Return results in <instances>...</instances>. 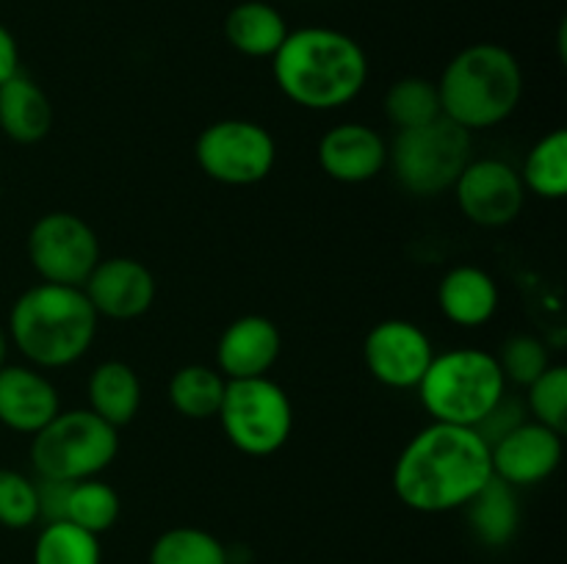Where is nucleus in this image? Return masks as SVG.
Returning <instances> with one entry per match:
<instances>
[{"instance_id": "nucleus-1", "label": "nucleus", "mask_w": 567, "mask_h": 564, "mask_svg": "<svg viewBox=\"0 0 567 564\" xmlns=\"http://www.w3.org/2000/svg\"><path fill=\"white\" fill-rule=\"evenodd\" d=\"M493 479L491 446L471 426L421 429L393 464V492L413 512L463 509Z\"/></svg>"}, {"instance_id": "nucleus-2", "label": "nucleus", "mask_w": 567, "mask_h": 564, "mask_svg": "<svg viewBox=\"0 0 567 564\" xmlns=\"http://www.w3.org/2000/svg\"><path fill=\"white\" fill-rule=\"evenodd\" d=\"M271 72L291 103L332 111L352 103L369 81L363 48L336 28H299L271 55Z\"/></svg>"}, {"instance_id": "nucleus-3", "label": "nucleus", "mask_w": 567, "mask_h": 564, "mask_svg": "<svg viewBox=\"0 0 567 564\" xmlns=\"http://www.w3.org/2000/svg\"><path fill=\"white\" fill-rule=\"evenodd\" d=\"M97 318L83 288L39 282L11 307L9 335L37 368H66L89 352Z\"/></svg>"}, {"instance_id": "nucleus-4", "label": "nucleus", "mask_w": 567, "mask_h": 564, "mask_svg": "<svg viewBox=\"0 0 567 564\" xmlns=\"http://www.w3.org/2000/svg\"><path fill=\"white\" fill-rule=\"evenodd\" d=\"M443 116L465 130H487L513 116L524 97L518 59L502 44L480 42L460 50L437 81Z\"/></svg>"}, {"instance_id": "nucleus-5", "label": "nucleus", "mask_w": 567, "mask_h": 564, "mask_svg": "<svg viewBox=\"0 0 567 564\" xmlns=\"http://www.w3.org/2000/svg\"><path fill=\"white\" fill-rule=\"evenodd\" d=\"M507 393L496 354L482 348H452L435 354L419 382V396L435 424L474 429Z\"/></svg>"}, {"instance_id": "nucleus-6", "label": "nucleus", "mask_w": 567, "mask_h": 564, "mask_svg": "<svg viewBox=\"0 0 567 564\" xmlns=\"http://www.w3.org/2000/svg\"><path fill=\"white\" fill-rule=\"evenodd\" d=\"M120 453V437L92 409L59 412L33 435L31 464L39 479L83 481L103 473Z\"/></svg>"}, {"instance_id": "nucleus-7", "label": "nucleus", "mask_w": 567, "mask_h": 564, "mask_svg": "<svg viewBox=\"0 0 567 564\" xmlns=\"http://www.w3.org/2000/svg\"><path fill=\"white\" fill-rule=\"evenodd\" d=\"M388 158L404 191L413 197H437L454 188L471 160V133L457 122L437 116L430 125L399 130Z\"/></svg>"}, {"instance_id": "nucleus-8", "label": "nucleus", "mask_w": 567, "mask_h": 564, "mask_svg": "<svg viewBox=\"0 0 567 564\" xmlns=\"http://www.w3.org/2000/svg\"><path fill=\"white\" fill-rule=\"evenodd\" d=\"M216 418L221 431L247 457H269L280 451L293 429L291 398L269 376L227 379L225 398Z\"/></svg>"}, {"instance_id": "nucleus-9", "label": "nucleus", "mask_w": 567, "mask_h": 564, "mask_svg": "<svg viewBox=\"0 0 567 564\" xmlns=\"http://www.w3.org/2000/svg\"><path fill=\"white\" fill-rule=\"evenodd\" d=\"M194 155L210 180L225 186H255L275 169L277 144L258 122L219 119L199 133Z\"/></svg>"}, {"instance_id": "nucleus-10", "label": "nucleus", "mask_w": 567, "mask_h": 564, "mask_svg": "<svg viewBox=\"0 0 567 564\" xmlns=\"http://www.w3.org/2000/svg\"><path fill=\"white\" fill-rule=\"evenodd\" d=\"M28 260L44 282L83 288L100 263V241L75 213H44L28 232Z\"/></svg>"}, {"instance_id": "nucleus-11", "label": "nucleus", "mask_w": 567, "mask_h": 564, "mask_svg": "<svg viewBox=\"0 0 567 564\" xmlns=\"http://www.w3.org/2000/svg\"><path fill=\"white\" fill-rule=\"evenodd\" d=\"M435 348L430 335L419 324L404 318H388L371 326L363 343V359L369 374L380 385L393 390L419 387L421 376L430 368Z\"/></svg>"}, {"instance_id": "nucleus-12", "label": "nucleus", "mask_w": 567, "mask_h": 564, "mask_svg": "<svg viewBox=\"0 0 567 564\" xmlns=\"http://www.w3.org/2000/svg\"><path fill=\"white\" fill-rule=\"evenodd\" d=\"M454 191L465 219L480 227L509 224L518 219L526 202L520 175L498 158L468 160L454 182Z\"/></svg>"}, {"instance_id": "nucleus-13", "label": "nucleus", "mask_w": 567, "mask_h": 564, "mask_svg": "<svg viewBox=\"0 0 567 564\" xmlns=\"http://www.w3.org/2000/svg\"><path fill=\"white\" fill-rule=\"evenodd\" d=\"M493 476L509 487H535L563 462V435L537 420H524L491 446Z\"/></svg>"}, {"instance_id": "nucleus-14", "label": "nucleus", "mask_w": 567, "mask_h": 564, "mask_svg": "<svg viewBox=\"0 0 567 564\" xmlns=\"http://www.w3.org/2000/svg\"><path fill=\"white\" fill-rule=\"evenodd\" d=\"M83 293L97 315L131 321L153 307L155 276L136 258H105L83 282Z\"/></svg>"}, {"instance_id": "nucleus-15", "label": "nucleus", "mask_w": 567, "mask_h": 564, "mask_svg": "<svg viewBox=\"0 0 567 564\" xmlns=\"http://www.w3.org/2000/svg\"><path fill=\"white\" fill-rule=\"evenodd\" d=\"M388 164V144L374 127L343 122L327 130L319 142V166L338 182L374 180Z\"/></svg>"}, {"instance_id": "nucleus-16", "label": "nucleus", "mask_w": 567, "mask_h": 564, "mask_svg": "<svg viewBox=\"0 0 567 564\" xmlns=\"http://www.w3.org/2000/svg\"><path fill=\"white\" fill-rule=\"evenodd\" d=\"M282 337L275 321L266 315H241L221 332L216 346V365L227 379L266 376L280 359Z\"/></svg>"}, {"instance_id": "nucleus-17", "label": "nucleus", "mask_w": 567, "mask_h": 564, "mask_svg": "<svg viewBox=\"0 0 567 564\" xmlns=\"http://www.w3.org/2000/svg\"><path fill=\"white\" fill-rule=\"evenodd\" d=\"M59 412V393L48 376L25 365L0 368V424L6 429L37 435Z\"/></svg>"}, {"instance_id": "nucleus-18", "label": "nucleus", "mask_w": 567, "mask_h": 564, "mask_svg": "<svg viewBox=\"0 0 567 564\" xmlns=\"http://www.w3.org/2000/svg\"><path fill=\"white\" fill-rule=\"evenodd\" d=\"M441 313L457 326H482L496 315L498 285L480 265H454L437 285Z\"/></svg>"}, {"instance_id": "nucleus-19", "label": "nucleus", "mask_w": 567, "mask_h": 564, "mask_svg": "<svg viewBox=\"0 0 567 564\" xmlns=\"http://www.w3.org/2000/svg\"><path fill=\"white\" fill-rule=\"evenodd\" d=\"M53 127V105L33 77L14 72L0 83V130L14 144H37Z\"/></svg>"}, {"instance_id": "nucleus-20", "label": "nucleus", "mask_w": 567, "mask_h": 564, "mask_svg": "<svg viewBox=\"0 0 567 564\" xmlns=\"http://www.w3.org/2000/svg\"><path fill=\"white\" fill-rule=\"evenodd\" d=\"M142 407V382L122 359L100 363L89 376V409L114 429L127 426Z\"/></svg>"}, {"instance_id": "nucleus-21", "label": "nucleus", "mask_w": 567, "mask_h": 564, "mask_svg": "<svg viewBox=\"0 0 567 564\" xmlns=\"http://www.w3.org/2000/svg\"><path fill=\"white\" fill-rule=\"evenodd\" d=\"M288 25L280 11L260 0H244L225 20V39L249 59H271L286 42Z\"/></svg>"}, {"instance_id": "nucleus-22", "label": "nucleus", "mask_w": 567, "mask_h": 564, "mask_svg": "<svg viewBox=\"0 0 567 564\" xmlns=\"http://www.w3.org/2000/svg\"><path fill=\"white\" fill-rule=\"evenodd\" d=\"M463 509H468L471 531L480 542L491 547L507 545L520 523V506L515 498V487L493 476Z\"/></svg>"}, {"instance_id": "nucleus-23", "label": "nucleus", "mask_w": 567, "mask_h": 564, "mask_svg": "<svg viewBox=\"0 0 567 564\" xmlns=\"http://www.w3.org/2000/svg\"><path fill=\"white\" fill-rule=\"evenodd\" d=\"M227 379L208 365H183L169 379V401L183 418L208 420L219 415Z\"/></svg>"}, {"instance_id": "nucleus-24", "label": "nucleus", "mask_w": 567, "mask_h": 564, "mask_svg": "<svg viewBox=\"0 0 567 564\" xmlns=\"http://www.w3.org/2000/svg\"><path fill=\"white\" fill-rule=\"evenodd\" d=\"M520 182L529 194L540 199H565L567 194V130H554L543 136L529 149Z\"/></svg>"}, {"instance_id": "nucleus-25", "label": "nucleus", "mask_w": 567, "mask_h": 564, "mask_svg": "<svg viewBox=\"0 0 567 564\" xmlns=\"http://www.w3.org/2000/svg\"><path fill=\"white\" fill-rule=\"evenodd\" d=\"M382 108H385V116L399 127V130L430 125L437 116H443L437 83L421 75H410L393 83L385 92Z\"/></svg>"}, {"instance_id": "nucleus-26", "label": "nucleus", "mask_w": 567, "mask_h": 564, "mask_svg": "<svg viewBox=\"0 0 567 564\" xmlns=\"http://www.w3.org/2000/svg\"><path fill=\"white\" fill-rule=\"evenodd\" d=\"M33 564H103L100 540L70 520L44 523L33 545Z\"/></svg>"}, {"instance_id": "nucleus-27", "label": "nucleus", "mask_w": 567, "mask_h": 564, "mask_svg": "<svg viewBox=\"0 0 567 564\" xmlns=\"http://www.w3.org/2000/svg\"><path fill=\"white\" fill-rule=\"evenodd\" d=\"M150 564H230L227 547L210 531L177 525L164 531L150 547Z\"/></svg>"}, {"instance_id": "nucleus-28", "label": "nucleus", "mask_w": 567, "mask_h": 564, "mask_svg": "<svg viewBox=\"0 0 567 564\" xmlns=\"http://www.w3.org/2000/svg\"><path fill=\"white\" fill-rule=\"evenodd\" d=\"M122 501L116 490L105 481L83 479L72 481L70 498H66V514L64 520L81 525L89 534L100 536L120 520Z\"/></svg>"}, {"instance_id": "nucleus-29", "label": "nucleus", "mask_w": 567, "mask_h": 564, "mask_svg": "<svg viewBox=\"0 0 567 564\" xmlns=\"http://www.w3.org/2000/svg\"><path fill=\"white\" fill-rule=\"evenodd\" d=\"M526 407L535 415L537 424L565 435L567 429V368L565 365H548L540 376L529 385Z\"/></svg>"}, {"instance_id": "nucleus-30", "label": "nucleus", "mask_w": 567, "mask_h": 564, "mask_svg": "<svg viewBox=\"0 0 567 564\" xmlns=\"http://www.w3.org/2000/svg\"><path fill=\"white\" fill-rule=\"evenodd\" d=\"M39 520L37 481L20 470L0 468V525L11 531L31 529Z\"/></svg>"}, {"instance_id": "nucleus-31", "label": "nucleus", "mask_w": 567, "mask_h": 564, "mask_svg": "<svg viewBox=\"0 0 567 564\" xmlns=\"http://www.w3.org/2000/svg\"><path fill=\"white\" fill-rule=\"evenodd\" d=\"M496 359L498 365H502L504 379L515 382V385H526V387H529L532 382H535L537 376L551 365L546 343L535 335L507 337Z\"/></svg>"}, {"instance_id": "nucleus-32", "label": "nucleus", "mask_w": 567, "mask_h": 564, "mask_svg": "<svg viewBox=\"0 0 567 564\" xmlns=\"http://www.w3.org/2000/svg\"><path fill=\"white\" fill-rule=\"evenodd\" d=\"M518 424H524V407H520L518 401H513V398H507V393H504L502 401H498L474 429L487 446H493V442L502 440V437L507 435V431H513Z\"/></svg>"}, {"instance_id": "nucleus-33", "label": "nucleus", "mask_w": 567, "mask_h": 564, "mask_svg": "<svg viewBox=\"0 0 567 564\" xmlns=\"http://www.w3.org/2000/svg\"><path fill=\"white\" fill-rule=\"evenodd\" d=\"M72 481H53V479H39L37 481V495H39V518L44 523L53 520H64L66 514V498H70Z\"/></svg>"}, {"instance_id": "nucleus-34", "label": "nucleus", "mask_w": 567, "mask_h": 564, "mask_svg": "<svg viewBox=\"0 0 567 564\" xmlns=\"http://www.w3.org/2000/svg\"><path fill=\"white\" fill-rule=\"evenodd\" d=\"M14 72H20V48L9 28L0 22V83L9 81Z\"/></svg>"}, {"instance_id": "nucleus-35", "label": "nucleus", "mask_w": 567, "mask_h": 564, "mask_svg": "<svg viewBox=\"0 0 567 564\" xmlns=\"http://www.w3.org/2000/svg\"><path fill=\"white\" fill-rule=\"evenodd\" d=\"M6 354H9V335H6L3 326H0V368L6 365Z\"/></svg>"}]
</instances>
